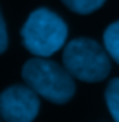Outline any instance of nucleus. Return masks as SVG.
<instances>
[{
    "mask_svg": "<svg viewBox=\"0 0 119 122\" xmlns=\"http://www.w3.org/2000/svg\"><path fill=\"white\" fill-rule=\"evenodd\" d=\"M105 102L114 120L119 122V77L112 79L105 89Z\"/></svg>",
    "mask_w": 119,
    "mask_h": 122,
    "instance_id": "6",
    "label": "nucleus"
},
{
    "mask_svg": "<svg viewBox=\"0 0 119 122\" xmlns=\"http://www.w3.org/2000/svg\"><path fill=\"white\" fill-rule=\"evenodd\" d=\"M22 79L38 93V96H43L54 103L69 102L76 89L73 76L66 67L62 69L59 64L42 57L31 59L22 66Z\"/></svg>",
    "mask_w": 119,
    "mask_h": 122,
    "instance_id": "1",
    "label": "nucleus"
},
{
    "mask_svg": "<svg viewBox=\"0 0 119 122\" xmlns=\"http://www.w3.org/2000/svg\"><path fill=\"white\" fill-rule=\"evenodd\" d=\"M22 43L36 57H49L60 50L67 40V24L49 9L31 12L21 29Z\"/></svg>",
    "mask_w": 119,
    "mask_h": 122,
    "instance_id": "2",
    "label": "nucleus"
},
{
    "mask_svg": "<svg viewBox=\"0 0 119 122\" xmlns=\"http://www.w3.org/2000/svg\"><path fill=\"white\" fill-rule=\"evenodd\" d=\"M104 45L109 57L119 64V21L112 22L104 33Z\"/></svg>",
    "mask_w": 119,
    "mask_h": 122,
    "instance_id": "5",
    "label": "nucleus"
},
{
    "mask_svg": "<svg viewBox=\"0 0 119 122\" xmlns=\"http://www.w3.org/2000/svg\"><path fill=\"white\" fill-rule=\"evenodd\" d=\"M7 48V29H5V22L2 19V14H0V53L5 52Z\"/></svg>",
    "mask_w": 119,
    "mask_h": 122,
    "instance_id": "8",
    "label": "nucleus"
},
{
    "mask_svg": "<svg viewBox=\"0 0 119 122\" xmlns=\"http://www.w3.org/2000/svg\"><path fill=\"white\" fill-rule=\"evenodd\" d=\"M40 112L38 93L29 86L16 84L0 95V115L9 122H29Z\"/></svg>",
    "mask_w": 119,
    "mask_h": 122,
    "instance_id": "4",
    "label": "nucleus"
},
{
    "mask_svg": "<svg viewBox=\"0 0 119 122\" xmlns=\"http://www.w3.org/2000/svg\"><path fill=\"white\" fill-rule=\"evenodd\" d=\"M67 9L76 14H92L104 5L105 0H62Z\"/></svg>",
    "mask_w": 119,
    "mask_h": 122,
    "instance_id": "7",
    "label": "nucleus"
},
{
    "mask_svg": "<svg viewBox=\"0 0 119 122\" xmlns=\"http://www.w3.org/2000/svg\"><path fill=\"white\" fill-rule=\"evenodd\" d=\"M62 62L67 72L86 83H98L110 72L109 53L90 38H76L64 48Z\"/></svg>",
    "mask_w": 119,
    "mask_h": 122,
    "instance_id": "3",
    "label": "nucleus"
}]
</instances>
